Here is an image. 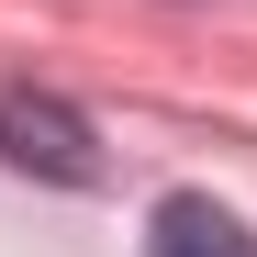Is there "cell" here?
Segmentation results:
<instances>
[{
    "label": "cell",
    "mask_w": 257,
    "mask_h": 257,
    "mask_svg": "<svg viewBox=\"0 0 257 257\" xmlns=\"http://www.w3.org/2000/svg\"><path fill=\"white\" fill-rule=\"evenodd\" d=\"M0 168H23L45 190H101V135L56 90H0Z\"/></svg>",
    "instance_id": "6da1fadb"
},
{
    "label": "cell",
    "mask_w": 257,
    "mask_h": 257,
    "mask_svg": "<svg viewBox=\"0 0 257 257\" xmlns=\"http://www.w3.org/2000/svg\"><path fill=\"white\" fill-rule=\"evenodd\" d=\"M146 257H257V235L235 224L224 201H201V190H168V201H157V224H146Z\"/></svg>",
    "instance_id": "7a4b0ae2"
}]
</instances>
